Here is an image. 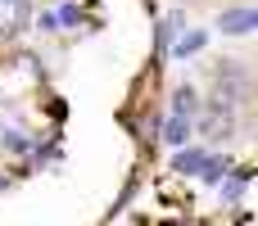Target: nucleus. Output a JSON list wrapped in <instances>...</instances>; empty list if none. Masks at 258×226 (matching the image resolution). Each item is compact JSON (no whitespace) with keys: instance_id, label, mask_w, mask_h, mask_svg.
<instances>
[{"instance_id":"f03ea898","label":"nucleus","mask_w":258,"mask_h":226,"mask_svg":"<svg viewBox=\"0 0 258 226\" xmlns=\"http://www.w3.org/2000/svg\"><path fill=\"white\" fill-rule=\"evenodd\" d=\"M236 127H240V109H231V104H222L218 95H209V104H204V113H200V136L213 140V145H222V140L236 136Z\"/></svg>"},{"instance_id":"f257e3e1","label":"nucleus","mask_w":258,"mask_h":226,"mask_svg":"<svg viewBox=\"0 0 258 226\" xmlns=\"http://www.w3.org/2000/svg\"><path fill=\"white\" fill-rule=\"evenodd\" d=\"M213 95L231 109H249L258 95V82H254V68L245 59H218L213 63Z\"/></svg>"}]
</instances>
